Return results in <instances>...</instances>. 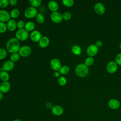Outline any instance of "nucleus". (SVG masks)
Wrapping results in <instances>:
<instances>
[{"label": "nucleus", "mask_w": 121, "mask_h": 121, "mask_svg": "<svg viewBox=\"0 0 121 121\" xmlns=\"http://www.w3.org/2000/svg\"><path fill=\"white\" fill-rule=\"evenodd\" d=\"M0 78L3 82H7L9 79V75L7 71L1 70L0 73Z\"/></svg>", "instance_id": "21"}, {"label": "nucleus", "mask_w": 121, "mask_h": 121, "mask_svg": "<svg viewBox=\"0 0 121 121\" xmlns=\"http://www.w3.org/2000/svg\"><path fill=\"white\" fill-rule=\"evenodd\" d=\"M119 47H120V48L121 49V43H120V44H119Z\"/></svg>", "instance_id": "43"}, {"label": "nucleus", "mask_w": 121, "mask_h": 121, "mask_svg": "<svg viewBox=\"0 0 121 121\" xmlns=\"http://www.w3.org/2000/svg\"><path fill=\"white\" fill-rule=\"evenodd\" d=\"M10 13L5 9L0 10V22H7L10 19Z\"/></svg>", "instance_id": "13"}, {"label": "nucleus", "mask_w": 121, "mask_h": 121, "mask_svg": "<svg viewBox=\"0 0 121 121\" xmlns=\"http://www.w3.org/2000/svg\"><path fill=\"white\" fill-rule=\"evenodd\" d=\"M98 48H100L101 47H102V46L103 45V42L101 40H98L95 43V44Z\"/></svg>", "instance_id": "38"}, {"label": "nucleus", "mask_w": 121, "mask_h": 121, "mask_svg": "<svg viewBox=\"0 0 121 121\" xmlns=\"http://www.w3.org/2000/svg\"><path fill=\"white\" fill-rule=\"evenodd\" d=\"M38 11L37 9L31 6L27 7L24 11V16L27 18L36 17Z\"/></svg>", "instance_id": "4"}, {"label": "nucleus", "mask_w": 121, "mask_h": 121, "mask_svg": "<svg viewBox=\"0 0 121 121\" xmlns=\"http://www.w3.org/2000/svg\"><path fill=\"white\" fill-rule=\"evenodd\" d=\"M16 38L19 41H24L27 40L29 36L28 31L25 29H18L15 34Z\"/></svg>", "instance_id": "3"}, {"label": "nucleus", "mask_w": 121, "mask_h": 121, "mask_svg": "<svg viewBox=\"0 0 121 121\" xmlns=\"http://www.w3.org/2000/svg\"><path fill=\"white\" fill-rule=\"evenodd\" d=\"M20 56L18 53H13L11 54L10 56V60H11L13 62H15L19 60L20 59Z\"/></svg>", "instance_id": "26"}, {"label": "nucleus", "mask_w": 121, "mask_h": 121, "mask_svg": "<svg viewBox=\"0 0 121 121\" xmlns=\"http://www.w3.org/2000/svg\"><path fill=\"white\" fill-rule=\"evenodd\" d=\"M108 105L109 107L111 109L117 110L120 108L121 106V103L118 100L112 98L108 101Z\"/></svg>", "instance_id": "15"}, {"label": "nucleus", "mask_w": 121, "mask_h": 121, "mask_svg": "<svg viewBox=\"0 0 121 121\" xmlns=\"http://www.w3.org/2000/svg\"><path fill=\"white\" fill-rule=\"evenodd\" d=\"M52 113L55 116H60L63 114L64 112L63 108L59 105H53L51 109Z\"/></svg>", "instance_id": "12"}, {"label": "nucleus", "mask_w": 121, "mask_h": 121, "mask_svg": "<svg viewBox=\"0 0 121 121\" xmlns=\"http://www.w3.org/2000/svg\"><path fill=\"white\" fill-rule=\"evenodd\" d=\"M115 60L117 65H121V53H119L116 56Z\"/></svg>", "instance_id": "36"}, {"label": "nucleus", "mask_w": 121, "mask_h": 121, "mask_svg": "<svg viewBox=\"0 0 121 121\" xmlns=\"http://www.w3.org/2000/svg\"><path fill=\"white\" fill-rule=\"evenodd\" d=\"M36 20L38 23L43 24L44 21V17L43 15L41 13H38L36 17Z\"/></svg>", "instance_id": "28"}, {"label": "nucleus", "mask_w": 121, "mask_h": 121, "mask_svg": "<svg viewBox=\"0 0 121 121\" xmlns=\"http://www.w3.org/2000/svg\"><path fill=\"white\" fill-rule=\"evenodd\" d=\"M45 106L48 109H52V108L53 106V105L51 102H47L45 104Z\"/></svg>", "instance_id": "37"}, {"label": "nucleus", "mask_w": 121, "mask_h": 121, "mask_svg": "<svg viewBox=\"0 0 121 121\" xmlns=\"http://www.w3.org/2000/svg\"><path fill=\"white\" fill-rule=\"evenodd\" d=\"M30 38L34 42H39L42 38V34L41 32L37 30H34L31 32L30 35Z\"/></svg>", "instance_id": "8"}, {"label": "nucleus", "mask_w": 121, "mask_h": 121, "mask_svg": "<svg viewBox=\"0 0 121 121\" xmlns=\"http://www.w3.org/2000/svg\"><path fill=\"white\" fill-rule=\"evenodd\" d=\"M29 3L31 7L36 8L40 6V5L41 4L42 0H30L29 1Z\"/></svg>", "instance_id": "25"}, {"label": "nucleus", "mask_w": 121, "mask_h": 121, "mask_svg": "<svg viewBox=\"0 0 121 121\" xmlns=\"http://www.w3.org/2000/svg\"><path fill=\"white\" fill-rule=\"evenodd\" d=\"M94 62H95V60L94 58L92 57L89 56L85 59L84 64L88 67V66H92L94 63Z\"/></svg>", "instance_id": "27"}, {"label": "nucleus", "mask_w": 121, "mask_h": 121, "mask_svg": "<svg viewBox=\"0 0 121 121\" xmlns=\"http://www.w3.org/2000/svg\"><path fill=\"white\" fill-rule=\"evenodd\" d=\"M39 46L41 48H44L47 47L50 43V40L49 38L46 36H42L40 41L38 42Z\"/></svg>", "instance_id": "17"}, {"label": "nucleus", "mask_w": 121, "mask_h": 121, "mask_svg": "<svg viewBox=\"0 0 121 121\" xmlns=\"http://www.w3.org/2000/svg\"><path fill=\"white\" fill-rule=\"evenodd\" d=\"M3 93L0 91V101L1 100H2L3 99Z\"/></svg>", "instance_id": "41"}, {"label": "nucleus", "mask_w": 121, "mask_h": 121, "mask_svg": "<svg viewBox=\"0 0 121 121\" xmlns=\"http://www.w3.org/2000/svg\"><path fill=\"white\" fill-rule=\"evenodd\" d=\"M12 121H21V120L19 119H14V120H13Z\"/></svg>", "instance_id": "42"}, {"label": "nucleus", "mask_w": 121, "mask_h": 121, "mask_svg": "<svg viewBox=\"0 0 121 121\" xmlns=\"http://www.w3.org/2000/svg\"><path fill=\"white\" fill-rule=\"evenodd\" d=\"M11 85L8 81L2 82L0 84V91L2 93H8L10 89Z\"/></svg>", "instance_id": "16"}, {"label": "nucleus", "mask_w": 121, "mask_h": 121, "mask_svg": "<svg viewBox=\"0 0 121 121\" xmlns=\"http://www.w3.org/2000/svg\"><path fill=\"white\" fill-rule=\"evenodd\" d=\"M9 4L8 0H0V8L1 9L6 8Z\"/></svg>", "instance_id": "35"}, {"label": "nucleus", "mask_w": 121, "mask_h": 121, "mask_svg": "<svg viewBox=\"0 0 121 121\" xmlns=\"http://www.w3.org/2000/svg\"><path fill=\"white\" fill-rule=\"evenodd\" d=\"M25 24L24 21L22 20H19L17 22V26L18 29H23L25 28Z\"/></svg>", "instance_id": "34"}, {"label": "nucleus", "mask_w": 121, "mask_h": 121, "mask_svg": "<svg viewBox=\"0 0 121 121\" xmlns=\"http://www.w3.org/2000/svg\"><path fill=\"white\" fill-rule=\"evenodd\" d=\"M20 48V42L16 37L10 38L8 40L6 44V50L11 54L18 52Z\"/></svg>", "instance_id": "1"}, {"label": "nucleus", "mask_w": 121, "mask_h": 121, "mask_svg": "<svg viewBox=\"0 0 121 121\" xmlns=\"http://www.w3.org/2000/svg\"><path fill=\"white\" fill-rule=\"evenodd\" d=\"M75 73L79 77L84 78L86 77L89 73V69L84 63L78 64L75 69Z\"/></svg>", "instance_id": "2"}, {"label": "nucleus", "mask_w": 121, "mask_h": 121, "mask_svg": "<svg viewBox=\"0 0 121 121\" xmlns=\"http://www.w3.org/2000/svg\"><path fill=\"white\" fill-rule=\"evenodd\" d=\"M62 18L63 19L66 21L69 20L71 18V14L69 12H64L62 14Z\"/></svg>", "instance_id": "33"}, {"label": "nucleus", "mask_w": 121, "mask_h": 121, "mask_svg": "<svg viewBox=\"0 0 121 121\" xmlns=\"http://www.w3.org/2000/svg\"><path fill=\"white\" fill-rule=\"evenodd\" d=\"M50 66L51 68L55 71H59L61 67L60 60L57 58H53L50 61Z\"/></svg>", "instance_id": "9"}, {"label": "nucleus", "mask_w": 121, "mask_h": 121, "mask_svg": "<svg viewBox=\"0 0 121 121\" xmlns=\"http://www.w3.org/2000/svg\"><path fill=\"white\" fill-rule=\"evenodd\" d=\"M17 1L16 0H9V4L11 6H15L17 4Z\"/></svg>", "instance_id": "39"}, {"label": "nucleus", "mask_w": 121, "mask_h": 121, "mask_svg": "<svg viewBox=\"0 0 121 121\" xmlns=\"http://www.w3.org/2000/svg\"><path fill=\"white\" fill-rule=\"evenodd\" d=\"M71 51L76 55H80L81 53V47L78 45H74L71 48Z\"/></svg>", "instance_id": "22"}, {"label": "nucleus", "mask_w": 121, "mask_h": 121, "mask_svg": "<svg viewBox=\"0 0 121 121\" xmlns=\"http://www.w3.org/2000/svg\"><path fill=\"white\" fill-rule=\"evenodd\" d=\"M50 18L53 22L56 24L60 23L63 20L62 14L58 11L52 12L50 15Z\"/></svg>", "instance_id": "6"}, {"label": "nucleus", "mask_w": 121, "mask_h": 121, "mask_svg": "<svg viewBox=\"0 0 121 121\" xmlns=\"http://www.w3.org/2000/svg\"><path fill=\"white\" fill-rule=\"evenodd\" d=\"M48 9L52 12L57 11L59 9V4L54 0L50 1L48 4Z\"/></svg>", "instance_id": "19"}, {"label": "nucleus", "mask_w": 121, "mask_h": 121, "mask_svg": "<svg viewBox=\"0 0 121 121\" xmlns=\"http://www.w3.org/2000/svg\"><path fill=\"white\" fill-rule=\"evenodd\" d=\"M98 48L95 44L89 45L86 49V53L89 57L95 56L98 52Z\"/></svg>", "instance_id": "10"}, {"label": "nucleus", "mask_w": 121, "mask_h": 121, "mask_svg": "<svg viewBox=\"0 0 121 121\" xmlns=\"http://www.w3.org/2000/svg\"><path fill=\"white\" fill-rule=\"evenodd\" d=\"M1 71V69H0V73Z\"/></svg>", "instance_id": "44"}, {"label": "nucleus", "mask_w": 121, "mask_h": 121, "mask_svg": "<svg viewBox=\"0 0 121 121\" xmlns=\"http://www.w3.org/2000/svg\"><path fill=\"white\" fill-rule=\"evenodd\" d=\"M70 71V68L69 66L66 65H64L61 67L60 69L59 72L60 74L64 75L68 74Z\"/></svg>", "instance_id": "23"}, {"label": "nucleus", "mask_w": 121, "mask_h": 121, "mask_svg": "<svg viewBox=\"0 0 121 121\" xmlns=\"http://www.w3.org/2000/svg\"><path fill=\"white\" fill-rule=\"evenodd\" d=\"M15 67L14 62L10 60H8L4 62L3 63L2 67L1 68V69L3 71H9L12 70Z\"/></svg>", "instance_id": "14"}, {"label": "nucleus", "mask_w": 121, "mask_h": 121, "mask_svg": "<svg viewBox=\"0 0 121 121\" xmlns=\"http://www.w3.org/2000/svg\"><path fill=\"white\" fill-rule=\"evenodd\" d=\"M53 75H54V76L55 77V78H59L60 77V74L59 72L58 71H55L54 73H53Z\"/></svg>", "instance_id": "40"}, {"label": "nucleus", "mask_w": 121, "mask_h": 121, "mask_svg": "<svg viewBox=\"0 0 121 121\" xmlns=\"http://www.w3.org/2000/svg\"><path fill=\"white\" fill-rule=\"evenodd\" d=\"M7 29L9 31H14L17 28V22L14 19H10L7 22Z\"/></svg>", "instance_id": "18"}, {"label": "nucleus", "mask_w": 121, "mask_h": 121, "mask_svg": "<svg viewBox=\"0 0 121 121\" xmlns=\"http://www.w3.org/2000/svg\"><path fill=\"white\" fill-rule=\"evenodd\" d=\"M94 9L95 12L98 15H103L105 11V8L101 2L96 3L94 7Z\"/></svg>", "instance_id": "7"}, {"label": "nucleus", "mask_w": 121, "mask_h": 121, "mask_svg": "<svg viewBox=\"0 0 121 121\" xmlns=\"http://www.w3.org/2000/svg\"><path fill=\"white\" fill-rule=\"evenodd\" d=\"M62 3L63 5L67 7H71L73 6L74 1L73 0H63Z\"/></svg>", "instance_id": "30"}, {"label": "nucleus", "mask_w": 121, "mask_h": 121, "mask_svg": "<svg viewBox=\"0 0 121 121\" xmlns=\"http://www.w3.org/2000/svg\"><path fill=\"white\" fill-rule=\"evenodd\" d=\"M20 15V11L17 9H14L10 12V17L12 19L17 18Z\"/></svg>", "instance_id": "24"}, {"label": "nucleus", "mask_w": 121, "mask_h": 121, "mask_svg": "<svg viewBox=\"0 0 121 121\" xmlns=\"http://www.w3.org/2000/svg\"><path fill=\"white\" fill-rule=\"evenodd\" d=\"M7 24L6 23L0 22V33H4L7 30Z\"/></svg>", "instance_id": "32"}, {"label": "nucleus", "mask_w": 121, "mask_h": 121, "mask_svg": "<svg viewBox=\"0 0 121 121\" xmlns=\"http://www.w3.org/2000/svg\"><path fill=\"white\" fill-rule=\"evenodd\" d=\"M35 28V24L34 23V22L31 21H29L26 23L24 29L29 32H32L33 30H34Z\"/></svg>", "instance_id": "20"}, {"label": "nucleus", "mask_w": 121, "mask_h": 121, "mask_svg": "<svg viewBox=\"0 0 121 121\" xmlns=\"http://www.w3.org/2000/svg\"><path fill=\"white\" fill-rule=\"evenodd\" d=\"M58 82L60 86H64L67 83V79L64 76H60L58 79Z\"/></svg>", "instance_id": "29"}, {"label": "nucleus", "mask_w": 121, "mask_h": 121, "mask_svg": "<svg viewBox=\"0 0 121 121\" xmlns=\"http://www.w3.org/2000/svg\"><path fill=\"white\" fill-rule=\"evenodd\" d=\"M32 53L31 48L28 45H24L20 47L18 53L22 57H27Z\"/></svg>", "instance_id": "5"}, {"label": "nucleus", "mask_w": 121, "mask_h": 121, "mask_svg": "<svg viewBox=\"0 0 121 121\" xmlns=\"http://www.w3.org/2000/svg\"><path fill=\"white\" fill-rule=\"evenodd\" d=\"M118 69V65L115 61H109L106 66V69L108 73L111 74L114 73L116 72Z\"/></svg>", "instance_id": "11"}, {"label": "nucleus", "mask_w": 121, "mask_h": 121, "mask_svg": "<svg viewBox=\"0 0 121 121\" xmlns=\"http://www.w3.org/2000/svg\"><path fill=\"white\" fill-rule=\"evenodd\" d=\"M7 51L6 49L0 48V60L5 59L7 56Z\"/></svg>", "instance_id": "31"}]
</instances>
